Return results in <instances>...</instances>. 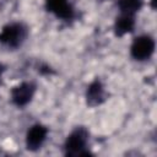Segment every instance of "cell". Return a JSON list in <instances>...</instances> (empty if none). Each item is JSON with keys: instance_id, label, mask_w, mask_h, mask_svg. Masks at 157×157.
<instances>
[{"instance_id": "obj_4", "label": "cell", "mask_w": 157, "mask_h": 157, "mask_svg": "<svg viewBox=\"0 0 157 157\" xmlns=\"http://www.w3.org/2000/svg\"><path fill=\"white\" fill-rule=\"evenodd\" d=\"M37 86L32 81H23L15 87H12L10 92V98L13 105L17 108H23L29 104L36 94Z\"/></svg>"}, {"instance_id": "obj_2", "label": "cell", "mask_w": 157, "mask_h": 157, "mask_svg": "<svg viewBox=\"0 0 157 157\" xmlns=\"http://www.w3.org/2000/svg\"><path fill=\"white\" fill-rule=\"evenodd\" d=\"M28 37V27L23 22H9L0 31V45L7 49L22 47Z\"/></svg>"}, {"instance_id": "obj_8", "label": "cell", "mask_w": 157, "mask_h": 157, "mask_svg": "<svg viewBox=\"0 0 157 157\" xmlns=\"http://www.w3.org/2000/svg\"><path fill=\"white\" fill-rule=\"evenodd\" d=\"M135 16L134 15H128V13H119V16L115 17L114 25H113V31L117 37H123L125 34H129L134 32L135 29Z\"/></svg>"}, {"instance_id": "obj_1", "label": "cell", "mask_w": 157, "mask_h": 157, "mask_svg": "<svg viewBox=\"0 0 157 157\" xmlns=\"http://www.w3.org/2000/svg\"><path fill=\"white\" fill-rule=\"evenodd\" d=\"M90 132L85 126H76L64 141V155L67 157L90 156L92 155L88 147Z\"/></svg>"}, {"instance_id": "obj_6", "label": "cell", "mask_w": 157, "mask_h": 157, "mask_svg": "<svg viewBox=\"0 0 157 157\" xmlns=\"http://www.w3.org/2000/svg\"><path fill=\"white\" fill-rule=\"evenodd\" d=\"M48 137V128L40 123L33 124L28 128L25 137L26 148L28 151H38L44 145Z\"/></svg>"}, {"instance_id": "obj_11", "label": "cell", "mask_w": 157, "mask_h": 157, "mask_svg": "<svg viewBox=\"0 0 157 157\" xmlns=\"http://www.w3.org/2000/svg\"><path fill=\"white\" fill-rule=\"evenodd\" d=\"M151 7L156 9V0H151Z\"/></svg>"}, {"instance_id": "obj_9", "label": "cell", "mask_w": 157, "mask_h": 157, "mask_svg": "<svg viewBox=\"0 0 157 157\" xmlns=\"http://www.w3.org/2000/svg\"><path fill=\"white\" fill-rule=\"evenodd\" d=\"M144 5V0H117V6L119 9V13L136 15Z\"/></svg>"}, {"instance_id": "obj_10", "label": "cell", "mask_w": 157, "mask_h": 157, "mask_svg": "<svg viewBox=\"0 0 157 157\" xmlns=\"http://www.w3.org/2000/svg\"><path fill=\"white\" fill-rule=\"evenodd\" d=\"M4 70H5V67H4V65L0 63V78H1V76H2V72H4Z\"/></svg>"}, {"instance_id": "obj_7", "label": "cell", "mask_w": 157, "mask_h": 157, "mask_svg": "<svg viewBox=\"0 0 157 157\" xmlns=\"http://www.w3.org/2000/svg\"><path fill=\"white\" fill-rule=\"evenodd\" d=\"M86 103L90 107L101 105L105 101V88L99 78H94L86 88Z\"/></svg>"}, {"instance_id": "obj_3", "label": "cell", "mask_w": 157, "mask_h": 157, "mask_svg": "<svg viewBox=\"0 0 157 157\" xmlns=\"http://www.w3.org/2000/svg\"><path fill=\"white\" fill-rule=\"evenodd\" d=\"M155 39L150 34H140L130 45V55L136 61H146L155 53Z\"/></svg>"}, {"instance_id": "obj_5", "label": "cell", "mask_w": 157, "mask_h": 157, "mask_svg": "<svg viewBox=\"0 0 157 157\" xmlns=\"http://www.w3.org/2000/svg\"><path fill=\"white\" fill-rule=\"evenodd\" d=\"M45 10L58 20L71 22L76 17V11L70 0H44Z\"/></svg>"}]
</instances>
